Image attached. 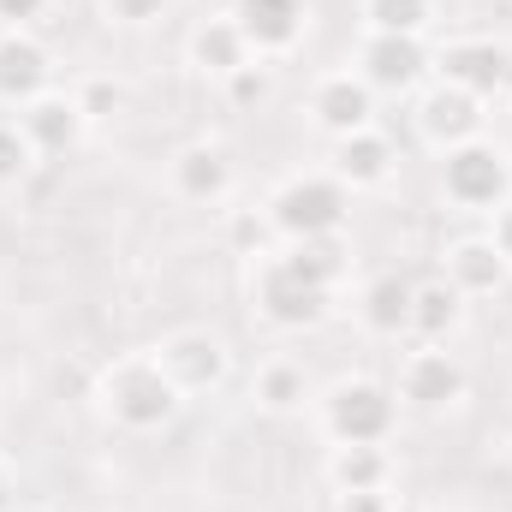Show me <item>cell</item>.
<instances>
[{
    "mask_svg": "<svg viewBox=\"0 0 512 512\" xmlns=\"http://www.w3.org/2000/svg\"><path fill=\"white\" fill-rule=\"evenodd\" d=\"M179 399H185V393L173 387V376L161 370L155 352H143V358H120V364H108V376H102V405H108V417L126 423V429H137V435L173 423Z\"/></svg>",
    "mask_w": 512,
    "mask_h": 512,
    "instance_id": "obj_1",
    "label": "cell"
},
{
    "mask_svg": "<svg viewBox=\"0 0 512 512\" xmlns=\"http://www.w3.org/2000/svg\"><path fill=\"white\" fill-rule=\"evenodd\" d=\"M352 215V191L334 173H292L274 197H268V221L286 239H316V233H340Z\"/></svg>",
    "mask_w": 512,
    "mask_h": 512,
    "instance_id": "obj_2",
    "label": "cell"
},
{
    "mask_svg": "<svg viewBox=\"0 0 512 512\" xmlns=\"http://www.w3.org/2000/svg\"><path fill=\"white\" fill-rule=\"evenodd\" d=\"M441 191H447V203H459V209L495 215V209L512 197L507 149H495L489 137H471V143L447 149V161H441Z\"/></svg>",
    "mask_w": 512,
    "mask_h": 512,
    "instance_id": "obj_3",
    "label": "cell"
},
{
    "mask_svg": "<svg viewBox=\"0 0 512 512\" xmlns=\"http://www.w3.org/2000/svg\"><path fill=\"white\" fill-rule=\"evenodd\" d=\"M322 417H328V435L340 447H382L387 435H393L399 405H393V393L382 382L358 376V382H340L328 393V411Z\"/></svg>",
    "mask_w": 512,
    "mask_h": 512,
    "instance_id": "obj_4",
    "label": "cell"
},
{
    "mask_svg": "<svg viewBox=\"0 0 512 512\" xmlns=\"http://www.w3.org/2000/svg\"><path fill=\"white\" fill-rule=\"evenodd\" d=\"M328 286H316V280H304L286 256H268L262 268H256V310L274 322V328H316L322 316H328Z\"/></svg>",
    "mask_w": 512,
    "mask_h": 512,
    "instance_id": "obj_5",
    "label": "cell"
},
{
    "mask_svg": "<svg viewBox=\"0 0 512 512\" xmlns=\"http://www.w3.org/2000/svg\"><path fill=\"white\" fill-rule=\"evenodd\" d=\"M441 78L453 90H471L477 102L512 96V48L495 36H459L441 48Z\"/></svg>",
    "mask_w": 512,
    "mask_h": 512,
    "instance_id": "obj_6",
    "label": "cell"
},
{
    "mask_svg": "<svg viewBox=\"0 0 512 512\" xmlns=\"http://www.w3.org/2000/svg\"><path fill=\"white\" fill-rule=\"evenodd\" d=\"M155 358H161V370L173 376L179 393H215V387L227 382V346H221L209 328H179V334H167V340L155 346Z\"/></svg>",
    "mask_w": 512,
    "mask_h": 512,
    "instance_id": "obj_7",
    "label": "cell"
},
{
    "mask_svg": "<svg viewBox=\"0 0 512 512\" xmlns=\"http://www.w3.org/2000/svg\"><path fill=\"white\" fill-rule=\"evenodd\" d=\"M423 66H429V48H423V36H364V48H358V78L370 84V90H387V96H405L417 78H423Z\"/></svg>",
    "mask_w": 512,
    "mask_h": 512,
    "instance_id": "obj_8",
    "label": "cell"
},
{
    "mask_svg": "<svg viewBox=\"0 0 512 512\" xmlns=\"http://www.w3.org/2000/svg\"><path fill=\"white\" fill-rule=\"evenodd\" d=\"M48 84H54V54L30 30H6L0 36V102L30 108L36 96H48Z\"/></svg>",
    "mask_w": 512,
    "mask_h": 512,
    "instance_id": "obj_9",
    "label": "cell"
},
{
    "mask_svg": "<svg viewBox=\"0 0 512 512\" xmlns=\"http://www.w3.org/2000/svg\"><path fill=\"white\" fill-rule=\"evenodd\" d=\"M310 114L328 137H352V131H370L376 120V90L358 78V72H328L316 90H310Z\"/></svg>",
    "mask_w": 512,
    "mask_h": 512,
    "instance_id": "obj_10",
    "label": "cell"
},
{
    "mask_svg": "<svg viewBox=\"0 0 512 512\" xmlns=\"http://www.w3.org/2000/svg\"><path fill=\"white\" fill-rule=\"evenodd\" d=\"M304 0H239L233 6V24L245 30V42H251V54H286V48H298V36H304Z\"/></svg>",
    "mask_w": 512,
    "mask_h": 512,
    "instance_id": "obj_11",
    "label": "cell"
},
{
    "mask_svg": "<svg viewBox=\"0 0 512 512\" xmlns=\"http://www.w3.org/2000/svg\"><path fill=\"white\" fill-rule=\"evenodd\" d=\"M489 102H477L471 90H453V84H441L429 102H423V114H417V126L423 137L435 143V149H459V143H471V137H483V114Z\"/></svg>",
    "mask_w": 512,
    "mask_h": 512,
    "instance_id": "obj_12",
    "label": "cell"
},
{
    "mask_svg": "<svg viewBox=\"0 0 512 512\" xmlns=\"http://www.w3.org/2000/svg\"><path fill=\"white\" fill-rule=\"evenodd\" d=\"M399 399H411L417 411H441V405L465 399V370H459L447 352L423 346V352H411L405 370H399Z\"/></svg>",
    "mask_w": 512,
    "mask_h": 512,
    "instance_id": "obj_13",
    "label": "cell"
},
{
    "mask_svg": "<svg viewBox=\"0 0 512 512\" xmlns=\"http://www.w3.org/2000/svg\"><path fill=\"white\" fill-rule=\"evenodd\" d=\"M334 179L346 191H376L393 179V143L382 131H352V137H334Z\"/></svg>",
    "mask_w": 512,
    "mask_h": 512,
    "instance_id": "obj_14",
    "label": "cell"
},
{
    "mask_svg": "<svg viewBox=\"0 0 512 512\" xmlns=\"http://www.w3.org/2000/svg\"><path fill=\"white\" fill-rule=\"evenodd\" d=\"M447 280L459 286V298H495L512 280V262L501 256L495 239H459L447 251Z\"/></svg>",
    "mask_w": 512,
    "mask_h": 512,
    "instance_id": "obj_15",
    "label": "cell"
},
{
    "mask_svg": "<svg viewBox=\"0 0 512 512\" xmlns=\"http://www.w3.org/2000/svg\"><path fill=\"white\" fill-rule=\"evenodd\" d=\"M18 126H24V137L36 143V155H66L78 137H84V114H78V102L72 96H36L24 114H18Z\"/></svg>",
    "mask_w": 512,
    "mask_h": 512,
    "instance_id": "obj_16",
    "label": "cell"
},
{
    "mask_svg": "<svg viewBox=\"0 0 512 512\" xmlns=\"http://www.w3.org/2000/svg\"><path fill=\"white\" fill-rule=\"evenodd\" d=\"M173 191H179L185 203H221V197L233 191V161H227V149L191 143V149L173 161Z\"/></svg>",
    "mask_w": 512,
    "mask_h": 512,
    "instance_id": "obj_17",
    "label": "cell"
},
{
    "mask_svg": "<svg viewBox=\"0 0 512 512\" xmlns=\"http://www.w3.org/2000/svg\"><path fill=\"white\" fill-rule=\"evenodd\" d=\"M459 322H465V298H459V286H453L447 274L411 286V334H417L423 346H441Z\"/></svg>",
    "mask_w": 512,
    "mask_h": 512,
    "instance_id": "obj_18",
    "label": "cell"
},
{
    "mask_svg": "<svg viewBox=\"0 0 512 512\" xmlns=\"http://www.w3.org/2000/svg\"><path fill=\"white\" fill-rule=\"evenodd\" d=\"M245 60H256L251 42H245V30L233 24V18H209V24H197V36H191V66L197 72H209V78H233Z\"/></svg>",
    "mask_w": 512,
    "mask_h": 512,
    "instance_id": "obj_19",
    "label": "cell"
},
{
    "mask_svg": "<svg viewBox=\"0 0 512 512\" xmlns=\"http://www.w3.org/2000/svg\"><path fill=\"white\" fill-rule=\"evenodd\" d=\"M286 262L304 274V280H316V286H340L346 280V268H352V245H346V233H316V239H292V251Z\"/></svg>",
    "mask_w": 512,
    "mask_h": 512,
    "instance_id": "obj_20",
    "label": "cell"
},
{
    "mask_svg": "<svg viewBox=\"0 0 512 512\" xmlns=\"http://www.w3.org/2000/svg\"><path fill=\"white\" fill-rule=\"evenodd\" d=\"M364 322H370V334H387V340L411 334V280H399V274L370 280V292H364Z\"/></svg>",
    "mask_w": 512,
    "mask_h": 512,
    "instance_id": "obj_21",
    "label": "cell"
},
{
    "mask_svg": "<svg viewBox=\"0 0 512 512\" xmlns=\"http://www.w3.org/2000/svg\"><path fill=\"white\" fill-rule=\"evenodd\" d=\"M304 399H310V376H304V364L274 358V364L256 370V405H262V411L292 417V411H304Z\"/></svg>",
    "mask_w": 512,
    "mask_h": 512,
    "instance_id": "obj_22",
    "label": "cell"
},
{
    "mask_svg": "<svg viewBox=\"0 0 512 512\" xmlns=\"http://www.w3.org/2000/svg\"><path fill=\"white\" fill-rule=\"evenodd\" d=\"M387 453L382 447H334V459H328V483L340 489V495H352V489H387Z\"/></svg>",
    "mask_w": 512,
    "mask_h": 512,
    "instance_id": "obj_23",
    "label": "cell"
},
{
    "mask_svg": "<svg viewBox=\"0 0 512 512\" xmlns=\"http://www.w3.org/2000/svg\"><path fill=\"white\" fill-rule=\"evenodd\" d=\"M364 24L376 36H423L429 0H364Z\"/></svg>",
    "mask_w": 512,
    "mask_h": 512,
    "instance_id": "obj_24",
    "label": "cell"
},
{
    "mask_svg": "<svg viewBox=\"0 0 512 512\" xmlns=\"http://www.w3.org/2000/svg\"><path fill=\"white\" fill-rule=\"evenodd\" d=\"M36 167V143L24 137L18 120H0V185H18Z\"/></svg>",
    "mask_w": 512,
    "mask_h": 512,
    "instance_id": "obj_25",
    "label": "cell"
},
{
    "mask_svg": "<svg viewBox=\"0 0 512 512\" xmlns=\"http://www.w3.org/2000/svg\"><path fill=\"white\" fill-rule=\"evenodd\" d=\"M72 102H78V114H84V120H108V114L126 102V90H120L114 78H84Z\"/></svg>",
    "mask_w": 512,
    "mask_h": 512,
    "instance_id": "obj_26",
    "label": "cell"
},
{
    "mask_svg": "<svg viewBox=\"0 0 512 512\" xmlns=\"http://www.w3.org/2000/svg\"><path fill=\"white\" fill-rule=\"evenodd\" d=\"M268 90H274V78H268V66H262V60H245V66L227 78V96H233L239 108H256V102H268Z\"/></svg>",
    "mask_w": 512,
    "mask_h": 512,
    "instance_id": "obj_27",
    "label": "cell"
},
{
    "mask_svg": "<svg viewBox=\"0 0 512 512\" xmlns=\"http://www.w3.org/2000/svg\"><path fill=\"white\" fill-rule=\"evenodd\" d=\"M268 227H274V221H268V215H256V209H239V215H233V227H227V239H233V245H239V251H262V233H268Z\"/></svg>",
    "mask_w": 512,
    "mask_h": 512,
    "instance_id": "obj_28",
    "label": "cell"
},
{
    "mask_svg": "<svg viewBox=\"0 0 512 512\" xmlns=\"http://www.w3.org/2000/svg\"><path fill=\"white\" fill-rule=\"evenodd\" d=\"M161 6L167 0H102V12L114 24H149V18H161Z\"/></svg>",
    "mask_w": 512,
    "mask_h": 512,
    "instance_id": "obj_29",
    "label": "cell"
},
{
    "mask_svg": "<svg viewBox=\"0 0 512 512\" xmlns=\"http://www.w3.org/2000/svg\"><path fill=\"white\" fill-rule=\"evenodd\" d=\"M42 6H48V0H0V24H6V30H24L30 18H42Z\"/></svg>",
    "mask_w": 512,
    "mask_h": 512,
    "instance_id": "obj_30",
    "label": "cell"
},
{
    "mask_svg": "<svg viewBox=\"0 0 512 512\" xmlns=\"http://www.w3.org/2000/svg\"><path fill=\"white\" fill-rule=\"evenodd\" d=\"M340 512H393V501H387V489H352V495H340Z\"/></svg>",
    "mask_w": 512,
    "mask_h": 512,
    "instance_id": "obj_31",
    "label": "cell"
},
{
    "mask_svg": "<svg viewBox=\"0 0 512 512\" xmlns=\"http://www.w3.org/2000/svg\"><path fill=\"white\" fill-rule=\"evenodd\" d=\"M489 239H495V245H501V256L512 262V197L495 209V233H489Z\"/></svg>",
    "mask_w": 512,
    "mask_h": 512,
    "instance_id": "obj_32",
    "label": "cell"
},
{
    "mask_svg": "<svg viewBox=\"0 0 512 512\" xmlns=\"http://www.w3.org/2000/svg\"><path fill=\"white\" fill-rule=\"evenodd\" d=\"M18 507V483H12V471L0 465V512H12Z\"/></svg>",
    "mask_w": 512,
    "mask_h": 512,
    "instance_id": "obj_33",
    "label": "cell"
},
{
    "mask_svg": "<svg viewBox=\"0 0 512 512\" xmlns=\"http://www.w3.org/2000/svg\"><path fill=\"white\" fill-rule=\"evenodd\" d=\"M12 512H42V507H12Z\"/></svg>",
    "mask_w": 512,
    "mask_h": 512,
    "instance_id": "obj_34",
    "label": "cell"
}]
</instances>
